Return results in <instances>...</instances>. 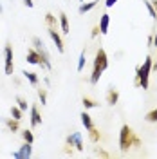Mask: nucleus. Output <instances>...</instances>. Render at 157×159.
Listing matches in <instances>:
<instances>
[{"label":"nucleus","instance_id":"f257e3e1","mask_svg":"<svg viewBox=\"0 0 157 159\" xmlns=\"http://www.w3.org/2000/svg\"><path fill=\"white\" fill-rule=\"evenodd\" d=\"M108 67V56L105 49H98L96 51V56H94V65H92V74H90V83L96 85L101 78V74L107 70Z\"/></svg>","mask_w":157,"mask_h":159},{"label":"nucleus","instance_id":"f03ea898","mask_svg":"<svg viewBox=\"0 0 157 159\" xmlns=\"http://www.w3.org/2000/svg\"><path fill=\"white\" fill-rule=\"evenodd\" d=\"M152 63H154L152 56H146V58H145V61H143V65H139L137 69H136V81H134V85H136V87H141L143 90L148 89V85H150Z\"/></svg>","mask_w":157,"mask_h":159},{"label":"nucleus","instance_id":"7ed1b4c3","mask_svg":"<svg viewBox=\"0 0 157 159\" xmlns=\"http://www.w3.org/2000/svg\"><path fill=\"white\" fill-rule=\"evenodd\" d=\"M134 130L130 129L128 125H123L121 127V132H119V150L121 152H128V150L134 147Z\"/></svg>","mask_w":157,"mask_h":159},{"label":"nucleus","instance_id":"20e7f679","mask_svg":"<svg viewBox=\"0 0 157 159\" xmlns=\"http://www.w3.org/2000/svg\"><path fill=\"white\" fill-rule=\"evenodd\" d=\"M33 47L38 51V54L42 56V63H40V67H43L45 70H51V54L49 51H47V47H45V43H43V40L38 38V36H34L33 38Z\"/></svg>","mask_w":157,"mask_h":159},{"label":"nucleus","instance_id":"39448f33","mask_svg":"<svg viewBox=\"0 0 157 159\" xmlns=\"http://www.w3.org/2000/svg\"><path fill=\"white\" fill-rule=\"evenodd\" d=\"M4 70H6V74L7 76H13L15 74V61H13V47H11V43H6V47H4Z\"/></svg>","mask_w":157,"mask_h":159},{"label":"nucleus","instance_id":"423d86ee","mask_svg":"<svg viewBox=\"0 0 157 159\" xmlns=\"http://www.w3.org/2000/svg\"><path fill=\"white\" fill-rule=\"evenodd\" d=\"M65 143L72 145L78 152H83V150H85V147H83V139H81V132H72V134H69L67 139H65Z\"/></svg>","mask_w":157,"mask_h":159},{"label":"nucleus","instance_id":"0eeeda50","mask_svg":"<svg viewBox=\"0 0 157 159\" xmlns=\"http://www.w3.org/2000/svg\"><path fill=\"white\" fill-rule=\"evenodd\" d=\"M31 145H33V143L24 141V145H22L18 150H15L11 156H13V157H16V159H27V157H31V154H33V147H31Z\"/></svg>","mask_w":157,"mask_h":159},{"label":"nucleus","instance_id":"6e6552de","mask_svg":"<svg viewBox=\"0 0 157 159\" xmlns=\"http://www.w3.org/2000/svg\"><path fill=\"white\" fill-rule=\"evenodd\" d=\"M47 33H49L51 40L54 42V45H56V51H58L60 54H63V52H65V43H63V38H61V34H60L56 29H47Z\"/></svg>","mask_w":157,"mask_h":159},{"label":"nucleus","instance_id":"1a4fd4ad","mask_svg":"<svg viewBox=\"0 0 157 159\" xmlns=\"http://www.w3.org/2000/svg\"><path fill=\"white\" fill-rule=\"evenodd\" d=\"M29 121H31V127L33 129H36V127L42 125V114H40V110L36 105H33L29 110Z\"/></svg>","mask_w":157,"mask_h":159},{"label":"nucleus","instance_id":"9d476101","mask_svg":"<svg viewBox=\"0 0 157 159\" xmlns=\"http://www.w3.org/2000/svg\"><path fill=\"white\" fill-rule=\"evenodd\" d=\"M25 60H27V63H31V65H40V63H42V56L38 54V51L34 49V47L27 49Z\"/></svg>","mask_w":157,"mask_h":159},{"label":"nucleus","instance_id":"9b49d317","mask_svg":"<svg viewBox=\"0 0 157 159\" xmlns=\"http://www.w3.org/2000/svg\"><path fill=\"white\" fill-rule=\"evenodd\" d=\"M4 123H6V127H7L9 132H20V119H15L11 116V118L4 119Z\"/></svg>","mask_w":157,"mask_h":159},{"label":"nucleus","instance_id":"f8f14e48","mask_svg":"<svg viewBox=\"0 0 157 159\" xmlns=\"http://www.w3.org/2000/svg\"><path fill=\"white\" fill-rule=\"evenodd\" d=\"M108 27H110V15L103 13L101 18H99V31H101V34H107Z\"/></svg>","mask_w":157,"mask_h":159},{"label":"nucleus","instance_id":"ddd939ff","mask_svg":"<svg viewBox=\"0 0 157 159\" xmlns=\"http://www.w3.org/2000/svg\"><path fill=\"white\" fill-rule=\"evenodd\" d=\"M45 25H47V29H58L60 18H56L52 13H47L45 15Z\"/></svg>","mask_w":157,"mask_h":159},{"label":"nucleus","instance_id":"4468645a","mask_svg":"<svg viewBox=\"0 0 157 159\" xmlns=\"http://www.w3.org/2000/svg\"><path fill=\"white\" fill-rule=\"evenodd\" d=\"M60 27H61V33L63 34H69L70 33V25H69V16L65 13H60Z\"/></svg>","mask_w":157,"mask_h":159},{"label":"nucleus","instance_id":"2eb2a0df","mask_svg":"<svg viewBox=\"0 0 157 159\" xmlns=\"http://www.w3.org/2000/svg\"><path fill=\"white\" fill-rule=\"evenodd\" d=\"M118 101H119V92L116 89H112V87H110V89L107 90V103L110 105V107H114Z\"/></svg>","mask_w":157,"mask_h":159},{"label":"nucleus","instance_id":"dca6fc26","mask_svg":"<svg viewBox=\"0 0 157 159\" xmlns=\"http://www.w3.org/2000/svg\"><path fill=\"white\" fill-rule=\"evenodd\" d=\"M98 2L99 0H92V2H83L81 6L78 7V13L79 15H85V13H88V11H92L96 6H98Z\"/></svg>","mask_w":157,"mask_h":159},{"label":"nucleus","instance_id":"f3484780","mask_svg":"<svg viewBox=\"0 0 157 159\" xmlns=\"http://www.w3.org/2000/svg\"><path fill=\"white\" fill-rule=\"evenodd\" d=\"M79 118H81V123H83V127H85L87 130H90L92 127H94V121H92V116L88 114L87 110H85V112H81V116H79Z\"/></svg>","mask_w":157,"mask_h":159},{"label":"nucleus","instance_id":"a211bd4d","mask_svg":"<svg viewBox=\"0 0 157 159\" xmlns=\"http://www.w3.org/2000/svg\"><path fill=\"white\" fill-rule=\"evenodd\" d=\"M24 76H25V80L29 81L31 85H38V81H40V78H38V74L36 72H33V70H24L22 72Z\"/></svg>","mask_w":157,"mask_h":159},{"label":"nucleus","instance_id":"6ab92c4d","mask_svg":"<svg viewBox=\"0 0 157 159\" xmlns=\"http://www.w3.org/2000/svg\"><path fill=\"white\" fill-rule=\"evenodd\" d=\"M88 139H90L92 143H99V139H101V132H99V129L92 127V129L88 130Z\"/></svg>","mask_w":157,"mask_h":159},{"label":"nucleus","instance_id":"aec40b11","mask_svg":"<svg viewBox=\"0 0 157 159\" xmlns=\"http://www.w3.org/2000/svg\"><path fill=\"white\" fill-rule=\"evenodd\" d=\"M81 103H83V107H85V109H96V107H99V103L96 101V99L87 98V96L81 99Z\"/></svg>","mask_w":157,"mask_h":159},{"label":"nucleus","instance_id":"412c9836","mask_svg":"<svg viewBox=\"0 0 157 159\" xmlns=\"http://www.w3.org/2000/svg\"><path fill=\"white\" fill-rule=\"evenodd\" d=\"M145 2V6H146L148 13H150V16L157 22V13H155V7H154V4H152V0H143Z\"/></svg>","mask_w":157,"mask_h":159},{"label":"nucleus","instance_id":"4be33fe9","mask_svg":"<svg viewBox=\"0 0 157 159\" xmlns=\"http://www.w3.org/2000/svg\"><path fill=\"white\" fill-rule=\"evenodd\" d=\"M85 65H87V58H85V51H81V54H79L78 58V72L85 69Z\"/></svg>","mask_w":157,"mask_h":159},{"label":"nucleus","instance_id":"5701e85b","mask_svg":"<svg viewBox=\"0 0 157 159\" xmlns=\"http://www.w3.org/2000/svg\"><path fill=\"white\" fill-rule=\"evenodd\" d=\"M148 123H157V109H152L150 112H146V116H145Z\"/></svg>","mask_w":157,"mask_h":159},{"label":"nucleus","instance_id":"b1692460","mask_svg":"<svg viewBox=\"0 0 157 159\" xmlns=\"http://www.w3.org/2000/svg\"><path fill=\"white\" fill-rule=\"evenodd\" d=\"M22 114H24V110L20 109L18 105H13V107H11V116L15 119H22Z\"/></svg>","mask_w":157,"mask_h":159},{"label":"nucleus","instance_id":"393cba45","mask_svg":"<svg viewBox=\"0 0 157 159\" xmlns=\"http://www.w3.org/2000/svg\"><path fill=\"white\" fill-rule=\"evenodd\" d=\"M20 134H22V138H24V141H27V143H33V141H34V136H33V130H22V132H20Z\"/></svg>","mask_w":157,"mask_h":159},{"label":"nucleus","instance_id":"a878e982","mask_svg":"<svg viewBox=\"0 0 157 159\" xmlns=\"http://www.w3.org/2000/svg\"><path fill=\"white\" fill-rule=\"evenodd\" d=\"M36 92H38V98H40V101H42V105H45V103H47V90L36 89Z\"/></svg>","mask_w":157,"mask_h":159},{"label":"nucleus","instance_id":"bb28decb","mask_svg":"<svg viewBox=\"0 0 157 159\" xmlns=\"http://www.w3.org/2000/svg\"><path fill=\"white\" fill-rule=\"evenodd\" d=\"M16 105H18V107H20L22 110H24V112L27 110V101L22 98V96H16Z\"/></svg>","mask_w":157,"mask_h":159},{"label":"nucleus","instance_id":"cd10ccee","mask_svg":"<svg viewBox=\"0 0 157 159\" xmlns=\"http://www.w3.org/2000/svg\"><path fill=\"white\" fill-rule=\"evenodd\" d=\"M94 154H96V156H99V157H110V154H108V152H105L103 148H94Z\"/></svg>","mask_w":157,"mask_h":159},{"label":"nucleus","instance_id":"c85d7f7f","mask_svg":"<svg viewBox=\"0 0 157 159\" xmlns=\"http://www.w3.org/2000/svg\"><path fill=\"white\" fill-rule=\"evenodd\" d=\"M99 33H101V31H99V25H96V27L92 29V33H90V36H92V38H96V36H98Z\"/></svg>","mask_w":157,"mask_h":159},{"label":"nucleus","instance_id":"c756f323","mask_svg":"<svg viewBox=\"0 0 157 159\" xmlns=\"http://www.w3.org/2000/svg\"><path fill=\"white\" fill-rule=\"evenodd\" d=\"M63 152H65V154H72V145L65 143V147H63Z\"/></svg>","mask_w":157,"mask_h":159},{"label":"nucleus","instance_id":"7c9ffc66","mask_svg":"<svg viewBox=\"0 0 157 159\" xmlns=\"http://www.w3.org/2000/svg\"><path fill=\"white\" fill-rule=\"evenodd\" d=\"M22 2H24V6H25V7H34V2H33V0H22Z\"/></svg>","mask_w":157,"mask_h":159},{"label":"nucleus","instance_id":"2f4dec72","mask_svg":"<svg viewBox=\"0 0 157 159\" xmlns=\"http://www.w3.org/2000/svg\"><path fill=\"white\" fill-rule=\"evenodd\" d=\"M134 147H136V148H139V147H141V139H139L137 136L134 138Z\"/></svg>","mask_w":157,"mask_h":159},{"label":"nucleus","instance_id":"473e14b6","mask_svg":"<svg viewBox=\"0 0 157 159\" xmlns=\"http://www.w3.org/2000/svg\"><path fill=\"white\" fill-rule=\"evenodd\" d=\"M116 2H118V0H107V2H105V6H107V7H112Z\"/></svg>","mask_w":157,"mask_h":159},{"label":"nucleus","instance_id":"72a5a7b5","mask_svg":"<svg viewBox=\"0 0 157 159\" xmlns=\"http://www.w3.org/2000/svg\"><path fill=\"white\" fill-rule=\"evenodd\" d=\"M154 45H155V47H157V33H155V34H154Z\"/></svg>","mask_w":157,"mask_h":159},{"label":"nucleus","instance_id":"f704fd0d","mask_svg":"<svg viewBox=\"0 0 157 159\" xmlns=\"http://www.w3.org/2000/svg\"><path fill=\"white\" fill-rule=\"evenodd\" d=\"M152 4H154V7H155V13H157V0H152Z\"/></svg>","mask_w":157,"mask_h":159},{"label":"nucleus","instance_id":"c9c22d12","mask_svg":"<svg viewBox=\"0 0 157 159\" xmlns=\"http://www.w3.org/2000/svg\"><path fill=\"white\" fill-rule=\"evenodd\" d=\"M0 13H2V4H0Z\"/></svg>","mask_w":157,"mask_h":159},{"label":"nucleus","instance_id":"e433bc0d","mask_svg":"<svg viewBox=\"0 0 157 159\" xmlns=\"http://www.w3.org/2000/svg\"><path fill=\"white\" fill-rule=\"evenodd\" d=\"M79 2H85V0H79Z\"/></svg>","mask_w":157,"mask_h":159}]
</instances>
